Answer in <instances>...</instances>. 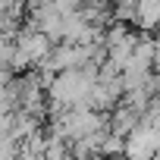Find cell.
Wrapping results in <instances>:
<instances>
[{"label": "cell", "instance_id": "obj_1", "mask_svg": "<svg viewBox=\"0 0 160 160\" xmlns=\"http://www.w3.org/2000/svg\"><path fill=\"white\" fill-rule=\"evenodd\" d=\"M138 19H141L144 25H157V22H160V7H154V3H141V7H138Z\"/></svg>", "mask_w": 160, "mask_h": 160}]
</instances>
